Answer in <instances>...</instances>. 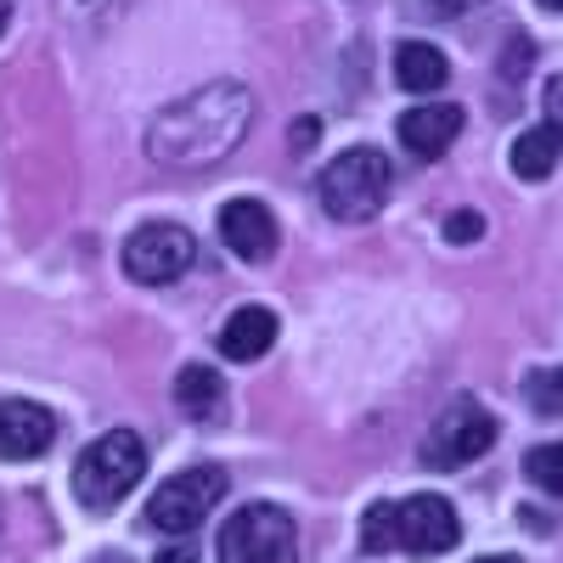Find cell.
Returning a JSON list of instances; mask_svg holds the SVG:
<instances>
[{
  "label": "cell",
  "instance_id": "obj_20",
  "mask_svg": "<svg viewBox=\"0 0 563 563\" xmlns=\"http://www.w3.org/2000/svg\"><path fill=\"white\" fill-rule=\"evenodd\" d=\"M321 141V119H294V130H288V147L294 153H310Z\"/></svg>",
  "mask_w": 563,
  "mask_h": 563
},
{
  "label": "cell",
  "instance_id": "obj_10",
  "mask_svg": "<svg viewBox=\"0 0 563 563\" xmlns=\"http://www.w3.org/2000/svg\"><path fill=\"white\" fill-rule=\"evenodd\" d=\"M220 243L238 254V260H271L276 254V214L260 198H231L220 209Z\"/></svg>",
  "mask_w": 563,
  "mask_h": 563
},
{
  "label": "cell",
  "instance_id": "obj_9",
  "mask_svg": "<svg viewBox=\"0 0 563 563\" xmlns=\"http://www.w3.org/2000/svg\"><path fill=\"white\" fill-rule=\"evenodd\" d=\"M57 440V417L34 400H0V456L7 462H34Z\"/></svg>",
  "mask_w": 563,
  "mask_h": 563
},
{
  "label": "cell",
  "instance_id": "obj_21",
  "mask_svg": "<svg viewBox=\"0 0 563 563\" xmlns=\"http://www.w3.org/2000/svg\"><path fill=\"white\" fill-rule=\"evenodd\" d=\"M153 563H198V547L192 541H186V536H175V547H164Z\"/></svg>",
  "mask_w": 563,
  "mask_h": 563
},
{
  "label": "cell",
  "instance_id": "obj_19",
  "mask_svg": "<svg viewBox=\"0 0 563 563\" xmlns=\"http://www.w3.org/2000/svg\"><path fill=\"white\" fill-rule=\"evenodd\" d=\"M485 238V214H474V209H456L451 220H445V243H479Z\"/></svg>",
  "mask_w": 563,
  "mask_h": 563
},
{
  "label": "cell",
  "instance_id": "obj_24",
  "mask_svg": "<svg viewBox=\"0 0 563 563\" xmlns=\"http://www.w3.org/2000/svg\"><path fill=\"white\" fill-rule=\"evenodd\" d=\"M7 23H12V0H0V34H7Z\"/></svg>",
  "mask_w": 563,
  "mask_h": 563
},
{
  "label": "cell",
  "instance_id": "obj_18",
  "mask_svg": "<svg viewBox=\"0 0 563 563\" xmlns=\"http://www.w3.org/2000/svg\"><path fill=\"white\" fill-rule=\"evenodd\" d=\"M525 395H530V406H536V411L563 417V366H541V372H530Z\"/></svg>",
  "mask_w": 563,
  "mask_h": 563
},
{
  "label": "cell",
  "instance_id": "obj_13",
  "mask_svg": "<svg viewBox=\"0 0 563 563\" xmlns=\"http://www.w3.org/2000/svg\"><path fill=\"white\" fill-rule=\"evenodd\" d=\"M395 79L422 97V90H440V85L451 79V63H445L440 45H429V40H406V45H395Z\"/></svg>",
  "mask_w": 563,
  "mask_h": 563
},
{
  "label": "cell",
  "instance_id": "obj_2",
  "mask_svg": "<svg viewBox=\"0 0 563 563\" xmlns=\"http://www.w3.org/2000/svg\"><path fill=\"white\" fill-rule=\"evenodd\" d=\"M147 474V445L130 429H113L102 440H90L74 462V501L85 512H113Z\"/></svg>",
  "mask_w": 563,
  "mask_h": 563
},
{
  "label": "cell",
  "instance_id": "obj_4",
  "mask_svg": "<svg viewBox=\"0 0 563 563\" xmlns=\"http://www.w3.org/2000/svg\"><path fill=\"white\" fill-rule=\"evenodd\" d=\"M220 563H299V530L282 507L249 501L220 530Z\"/></svg>",
  "mask_w": 563,
  "mask_h": 563
},
{
  "label": "cell",
  "instance_id": "obj_26",
  "mask_svg": "<svg viewBox=\"0 0 563 563\" xmlns=\"http://www.w3.org/2000/svg\"><path fill=\"white\" fill-rule=\"evenodd\" d=\"M541 7H547V12H563V0H541Z\"/></svg>",
  "mask_w": 563,
  "mask_h": 563
},
{
  "label": "cell",
  "instance_id": "obj_5",
  "mask_svg": "<svg viewBox=\"0 0 563 563\" xmlns=\"http://www.w3.org/2000/svg\"><path fill=\"white\" fill-rule=\"evenodd\" d=\"M220 496H225V474H220V467H186V474H175L169 485L153 490L147 530H158V536H192L214 512Z\"/></svg>",
  "mask_w": 563,
  "mask_h": 563
},
{
  "label": "cell",
  "instance_id": "obj_25",
  "mask_svg": "<svg viewBox=\"0 0 563 563\" xmlns=\"http://www.w3.org/2000/svg\"><path fill=\"white\" fill-rule=\"evenodd\" d=\"M474 563H519V558H507V552H496V558H474Z\"/></svg>",
  "mask_w": 563,
  "mask_h": 563
},
{
  "label": "cell",
  "instance_id": "obj_23",
  "mask_svg": "<svg viewBox=\"0 0 563 563\" xmlns=\"http://www.w3.org/2000/svg\"><path fill=\"white\" fill-rule=\"evenodd\" d=\"M434 12H467V7H479V0H429Z\"/></svg>",
  "mask_w": 563,
  "mask_h": 563
},
{
  "label": "cell",
  "instance_id": "obj_1",
  "mask_svg": "<svg viewBox=\"0 0 563 563\" xmlns=\"http://www.w3.org/2000/svg\"><path fill=\"white\" fill-rule=\"evenodd\" d=\"M254 124V97L238 79H214L192 97H180L175 108H164L147 130V153L158 164H220L231 147H243V135Z\"/></svg>",
  "mask_w": 563,
  "mask_h": 563
},
{
  "label": "cell",
  "instance_id": "obj_14",
  "mask_svg": "<svg viewBox=\"0 0 563 563\" xmlns=\"http://www.w3.org/2000/svg\"><path fill=\"white\" fill-rule=\"evenodd\" d=\"M558 153H563V130L558 124H536L512 141V175L519 180H547L558 169Z\"/></svg>",
  "mask_w": 563,
  "mask_h": 563
},
{
  "label": "cell",
  "instance_id": "obj_6",
  "mask_svg": "<svg viewBox=\"0 0 563 563\" xmlns=\"http://www.w3.org/2000/svg\"><path fill=\"white\" fill-rule=\"evenodd\" d=\"M490 445H496V417L479 400L462 395V400H451L434 417L429 440H422V467H467V462H479Z\"/></svg>",
  "mask_w": 563,
  "mask_h": 563
},
{
  "label": "cell",
  "instance_id": "obj_17",
  "mask_svg": "<svg viewBox=\"0 0 563 563\" xmlns=\"http://www.w3.org/2000/svg\"><path fill=\"white\" fill-rule=\"evenodd\" d=\"M525 474L547 490V496H563V445H536L525 456Z\"/></svg>",
  "mask_w": 563,
  "mask_h": 563
},
{
  "label": "cell",
  "instance_id": "obj_7",
  "mask_svg": "<svg viewBox=\"0 0 563 563\" xmlns=\"http://www.w3.org/2000/svg\"><path fill=\"white\" fill-rule=\"evenodd\" d=\"M192 260H198L192 231L169 225V220H153V225L130 231V243H124V271L135 282H147V288H164V282L186 276V265H192Z\"/></svg>",
  "mask_w": 563,
  "mask_h": 563
},
{
  "label": "cell",
  "instance_id": "obj_8",
  "mask_svg": "<svg viewBox=\"0 0 563 563\" xmlns=\"http://www.w3.org/2000/svg\"><path fill=\"white\" fill-rule=\"evenodd\" d=\"M462 541V525H456V507L445 496H411L400 501V547L417 552V558H434V552H451Z\"/></svg>",
  "mask_w": 563,
  "mask_h": 563
},
{
  "label": "cell",
  "instance_id": "obj_12",
  "mask_svg": "<svg viewBox=\"0 0 563 563\" xmlns=\"http://www.w3.org/2000/svg\"><path fill=\"white\" fill-rule=\"evenodd\" d=\"M271 344H276V316L265 305H243L220 327V355L225 361H260Z\"/></svg>",
  "mask_w": 563,
  "mask_h": 563
},
{
  "label": "cell",
  "instance_id": "obj_15",
  "mask_svg": "<svg viewBox=\"0 0 563 563\" xmlns=\"http://www.w3.org/2000/svg\"><path fill=\"white\" fill-rule=\"evenodd\" d=\"M220 395H225V384L214 378V366H180V378H175V400H180V411H186V417H198V422L220 417Z\"/></svg>",
  "mask_w": 563,
  "mask_h": 563
},
{
  "label": "cell",
  "instance_id": "obj_22",
  "mask_svg": "<svg viewBox=\"0 0 563 563\" xmlns=\"http://www.w3.org/2000/svg\"><path fill=\"white\" fill-rule=\"evenodd\" d=\"M547 124H558V130H563V74L547 85Z\"/></svg>",
  "mask_w": 563,
  "mask_h": 563
},
{
  "label": "cell",
  "instance_id": "obj_11",
  "mask_svg": "<svg viewBox=\"0 0 563 563\" xmlns=\"http://www.w3.org/2000/svg\"><path fill=\"white\" fill-rule=\"evenodd\" d=\"M462 108H451V102H429V108H411V113H400V147L406 153H417V158H440L451 141L462 135Z\"/></svg>",
  "mask_w": 563,
  "mask_h": 563
},
{
  "label": "cell",
  "instance_id": "obj_3",
  "mask_svg": "<svg viewBox=\"0 0 563 563\" xmlns=\"http://www.w3.org/2000/svg\"><path fill=\"white\" fill-rule=\"evenodd\" d=\"M395 169L378 147H350L321 169V209L333 220H372L389 203Z\"/></svg>",
  "mask_w": 563,
  "mask_h": 563
},
{
  "label": "cell",
  "instance_id": "obj_16",
  "mask_svg": "<svg viewBox=\"0 0 563 563\" xmlns=\"http://www.w3.org/2000/svg\"><path fill=\"white\" fill-rule=\"evenodd\" d=\"M400 541V507L395 501H378V507H366V519H361V547L366 552H384Z\"/></svg>",
  "mask_w": 563,
  "mask_h": 563
}]
</instances>
